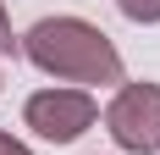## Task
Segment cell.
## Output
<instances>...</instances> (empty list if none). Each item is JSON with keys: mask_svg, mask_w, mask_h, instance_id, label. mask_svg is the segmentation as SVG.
<instances>
[{"mask_svg": "<svg viewBox=\"0 0 160 155\" xmlns=\"http://www.w3.org/2000/svg\"><path fill=\"white\" fill-rule=\"evenodd\" d=\"M22 56L66 89H122L127 83L122 50L83 17H39L22 33Z\"/></svg>", "mask_w": 160, "mask_h": 155, "instance_id": "1", "label": "cell"}, {"mask_svg": "<svg viewBox=\"0 0 160 155\" xmlns=\"http://www.w3.org/2000/svg\"><path fill=\"white\" fill-rule=\"evenodd\" d=\"M94 122H99V100L88 89H66V83L28 94V105H22V127H33L44 144H78Z\"/></svg>", "mask_w": 160, "mask_h": 155, "instance_id": "2", "label": "cell"}, {"mask_svg": "<svg viewBox=\"0 0 160 155\" xmlns=\"http://www.w3.org/2000/svg\"><path fill=\"white\" fill-rule=\"evenodd\" d=\"M105 133L127 155H160V83H122L105 105Z\"/></svg>", "mask_w": 160, "mask_h": 155, "instance_id": "3", "label": "cell"}, {"mask_svg": "<svg viewBox=\"0 0 160 155\" xmlns=\"http://www.w3.org/2000/svg\"><path fill=\"white\" fill-rule=\"evenodd\" d=\"M116 11L127 17V22H160V0H116Z\"/></svg>", "mask_w": 160, "mask_h": 155, "instance_id": "4", "label": "cell"}, {"mask_svg": "<svg viewBox=\"0 0 160 155\" xmlns=\"http://www.w3.org/2000/svg\"><path fill=\"white\" fill-rule=\"evenodd\" d=\"M22 50V39L11 33V17H6V0H0V56H17Z\"/></svg>", "mask_w": 160, "mask_h": 155, "instance_id": "5", "label": "cell"}, {"mask_svg": "<svg viewBox=\"0 0 160 155\" xmlns=\"http://www.w3.org/2000/svg\"><path fill=\"white\" fill-rule=\"evenodd\" d=\"M0 155H33V150H28V144H22V139H11L6 127H0Z\"/></svg>", "mask_w": 160, "mask_h": 155, "instance_id": "6", "label": "cell"}]
</instances>
